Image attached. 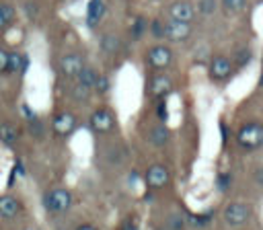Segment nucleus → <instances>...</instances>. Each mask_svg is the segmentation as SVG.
<instances>
[{
    "label": "nucleus",
    "mask_w": 263,
    "mask_h": 230,
    "mask_svg": "<svg viewBox=\"0 0 263 230\" xmlns=\"http://www.w3.org/2000/svg\"><path fill=\"white\" fill-rule=\"evenodd\" d=\"M43 205L53 214H62L72 205V195L66 189H51V191L45 193Z\"/></svg>",
    "instance_id": "1"
},
{
    "label": "nucleus",
    "mask_w": 263,
    "mask_h": 230,
    "mask_svg": "<svg viewBox=\"0 0 263 230\" xmlns=\"http://www.w3.org/2000/svg\"><path fill=\"white\" fill-rule=\"evenodd\" d=\"M189 33H191V25L183 21L171 18L162 25V37H166L168 41H183L189 37Z\"/></svg>",
    "instance_id": "2"
},
{
    "label": "nucleus",
    "mask_w": 263,
    "mask_h": 230,
    "mask_svg": "<svg viewBox=\"0 0 263 230\" xmlns=\"http://www.w3.org/2000/svg\"><path fill=\"white\" fill-rule=\"evenodd\" d=\"M251 218V207L245 203H230L224 209V222L230 226H240Z\"/></svg>",
    "instance_id": "3"
},
{
    "label": "nucleus",
    "mask_w": 263,
    "mask_h": 230,
    "mask_svg": "<svg viewBox=\"0 0 263 230\" xmlns=\"http://www.w3.org/2000/svg\"><path fill=\"white\" fill-rule=\"evenodd\" d=\"M238 142L245 148H257L263 144V127L257 123H249L238 131Z\"/></svg>",
    "instance_id": "4"
},
{
    "label": "nucleus",
    "mask_w": 263,
    "mask_h": 230,
    "mask_svg": "<svg viewBox=\"0 0 263 230\" xmlns=\"http://www.w3.org/2000/svg\"><path fill=\"white\" fill-rule=\"evenodd\" d=\"M146 60H148V64L152 68H166L171 64V60H173V51L168 47H164V45H154V47L148 49Z\"/></svg>",
    "instance_id": "5"
},
{
    "label": "nucleus",
    "mask_w": 263,
    "mask_h": 230,
    "mask_svg": "<svg viewBox=\"0 0 263 230\" xmlns=\"http://www.w3.org/2000/svg\"><path fill=\"white\" fill-rule=\"evenodd\" d=\"M193 14H195V8L185 2V0H177L168 6V16L175 18V21H183V23H191L193 21Z\"/></svg>",
    "instance_id": "6"
},
{
    "label": "nucleus",
    "mask_w": 263,
    "mask_h": 230,
    "mask_svg": "<svg viewBox=\"0 0 263 230\" xmlns=\"http://www.w3.org/2000/svg\"><path fill=\"white\" fill-rule=\"evenodd\" d=\"M82 66H84V62H82V55H78V53H66L60 60V70L68 78H74L82 70Z\"/></svg>",
    "instance_id": "7"
},
{
    "label": "nucleus",
    "mask_w": 263,
    "mask_h": 230,
    "mask_svg": "<svg viewBox=\"0 0 263 230\" xmlns=\"http://www.w3.org/2000/svg\"><path fill=\"white\" fill-rule=\"evenodd\" d=\"M90 127H92L95 131H99V133L109 131V129L113 127V115H111V111H107V109H97V111L90 115Z\"/></svg>",
    "instance_id": "8"
},
{
    "label": "nucleus",
    "mask_w": 263,
    "mask_h": 230,
    "mask_svg": "<svg viewBox=\"0 0 263 230\" xmlns=\"http://www.w3.org/2000/svg\"><path fill=\"white\" fill-rule=\"evenodd\" d=\"M51 127L55 131V136H68L76 127V117L72 113H60V115L53 117Z\"/></svg>",
    "instance_id": "9"
},
{
    "label": "nucleus",
    "mask_w": 263,
    "mask_h": 230,
    "mask_svg": "<svg viewBox=\"0 0 263 230\" xmlns=\"http://www.w3.org/2000/svg\"><path fill=\"white\" fill-rule=\"evenodd\" d=\"M230 72H232V64H230L228 57L218 55V57L212 60V64H210V76L214 80H224L226 76H230Z\"/></svg>",
    "instance_id": "10"
},
{
    "label": "nucleus",
    "mask_w": 263,
    "mask_h": 230,
    "mask_svg": "<svg viewBox=\"0 0 263 230\" xmlns=\"http://www.w3.org/2000/svg\"><path fill=\"white\" fill-rule=\"evenodd\" d=\"M29 68V55L21 51H8V74H25Z\"/></svg>",
    "instance_id": "11"
},
{
    "label": "nucleus",
    "mask_w": 263,
    "mask_h": 230,
    "mask_svg": "<svg viewBox=\"0 0 263 230\" xmlns=\"http://www.w3.org/2000/svg\"><path fill=\"white\" fill-rule=\"evenodd\" d=\"M103 16H105V2L103 0H90L86 6V25L90 29H95Z\"/></svg>",
    "instance_id": "12"
},
{
    "label": "nucleus",
    "mask_w": 263,
    "mask_h": 230,
    "mask_svg": "<svg viewBox=\"0 0 263 230\" xmlns=\"http://www.w3.org/2000/svg\"><path fill=\"white\" fill-rule=\"evenodd\" d=\"M146 181H148L150 187H162V185L168 183V172H166L164 166L154 164V166L148 168V172H146Z\"/></svg>",
    "instance_id": "13"
},
{
    "label": "nucleus",
    "mask_w": 263,
    "mask_h": 230,
    "mask_svg": "<svg viewBox=\"0 0 263 230\" xmlns=\"http://www.w3.org/2000/svg\"><path fill=\"white\" fill-rule=\"evenodd\" d=\"M21 209V203L14 195H2L0 197V216L2 218H14Z\"/></svg>",
    "instance_id": "14"
},
{
    "label": "nucleus",
    "mask_w": 263,
    "mask_h": 230,
    "mask_svg": "<svg viewBox=\"0 0 263 230\" xmlns=\"http://www.w3.org/2000/svg\"><path fill=\"white\" fill-rule=\"evenodd\" d=\"M97 70L95 68H90V66H82V70L76 74V78H78V84H82V86H86V88H92L95 86V80H97Z\"/></svg>",
    "instance_id": "15"
},
{
    "label": "nucleus",
    "mask_w": 263,
    "mask_h": 230,
    "mask_svg": "<svg viewBox=\"0 0 263 230\" xmlns=\"http://www.w3.org/2000/svg\"><path fill=\"white\" fill-rule=\"evenodd\" d=\"M0 142L6 146H14L16 142V129L8 121H0Z\"/></svg>",
    "instance_id": "16"
},
{
    "label": "nucleus",
    "mask_w": 263,
    "mask_h": 230,
    "mask_svg": "<svg viewBox=\"0 0 263 230\" xmlns=\"http://www.w3.org/2000/svg\"><path fill=\"white\" fill-rule=\"evenodd\" d=\"M119 37L117 35H113V33H107V35H103L101 37V49L105 51V53H115L117 49H119Z\"/></svg>",
    "instance_id": "17"
},
{
    "label": "nucleus",
    "mask_w": 263,
    "mask_h": 230,
    "mask_svg": "<svg viewBox=\"0 0 263 230\" xmlns=\"http://www.w3.org/2000/svg\"><path fill=\"white\" fill-rule=\"evenodd\" d=\"M168 88H171V80L166 76H156L152 80V92L154 94H164Z\"/></svg>",
    "instance_id": "18"
},
{
    "label": "nucleus",
    "mask_w": 263,
    "mask_h": 230,
    "mask_svg": "<svg viewBox=\"0 0 263 230\" xmlns=\"http://www.w3.org/2000/svg\"><path fill=\"white\" fill-rule=\"evenodd\" d=\"M0 14L6 21V25H12L14 18H16V8L10 2H0Z\"/></svg>",
    "instance_id": "19"
},
{
    "label": "nucleus",
    "mask_w": 263,
    "mask_h": 230,
    "mask_svg": "<svg viewBox=\"0 0 263 230\" xmlns=\"http://www.w3.org/2000/svg\"><path fill=\"white\" fill-rule=\"evenodd\" d=\"M166 138H168V131H166V127H162V125L154 127L152 133H150V142L156 144V146H162V144L166 142Z\"/></svg>",
    "instance_id": "20"
},
{
    "label": "nucleus",
    "mask_w": 263,
    "mask_h": 230,
    "mask_svg": "<svg viewBox=\"0 0 263 230\" xmlns=\"http://www.w3.org/2000/svg\"><path fill=\"white\" fill-rule=\"evenodd\" d=\"M226 12H242L247 8V0H222Z\"/></svg>",
    "instance_id": "21"
},
{
    "label": "nucleus",
    "mask_w": 263,
    "mask_h": 230,
    "mask_svg": "<svg viewBox=\"0 0 263 230\" xmlns=\"http://www.w3.org/2000/svg\"><path fill=\"white\" fill-rule=\"evenodd\" d=\"M216 6H218V0H199L197 2V10L201 14H212L216 10Z\"/></svg>",
    "instance_id": "22"
},
{
    "label": "nucleus",
    "mask_w": 263,
    "mask_h": 230,
    "mask_svg": "<svg viewBox=\"0 0 263 230\" xmlns=\"http://www.w3.org/2000/svg\"><path fill=\"white\" fill-rule=\"evenodd\" d=\"M92 88H97L101 94H103V92H107V90H109V78L99 74V76H97V80H95V86H92Z\"/></svg>",
    "instance_id": "23"
},
{
    "label": "nucleus",
    "mask_w": 263,
    "mask_h": 230,
    "mask_svg": "<svg viewBox=\"0 0 263 230\" xmlns=\"http://www.w3.org/2000/svg\"><path fill=\"white\" fill-rule=\"evenodd\" d=\"M146 29V23H144V18H136V23H134V29H132V35H134V39H138L140 35H142V31Z\"/></svg>",
    "instance_id": "24"
},
{
    "label": "nucleus",
    "mask_w": 263,
    "mask_h": 230,
    "mask_svg": "<svg viewBox=\"0 0 263 230\" xmlns=\"http://www.w3.org/2000/svg\"><path fill=\"white\" fill-rule=\"evenodd\" d=\"M6 72H8V51L0 49V74H6Z\"/></svg>",
    "instance_id": "25"
},
{
    "label": "nucleus",
    "mask_w": 263,
    "mask_h": 230,
    "mask_svg": "<svg viewBox=\"0 0 263 230\" xmlns=\"http://www.w3.org/2000/svg\"><path fill=\"white\" fill-rule=\"evenodd\" d=\"M150 31H152V35H154V37L162 39V23H160V21H152V25H150Z\"/></svg>",
    "instance_id": "26"
},
{
    "label": "nucleus",
    "mask_w": 263,
    "mask_h": 230,
    "mask_svg": "<svg viewBox=\"0 0 263 230\" xmlns=\"http://www.w3.org/2000/svg\"><path fill=\"white\" fill-rule=\"evenodd\" d=\"M88 92H90V88H86V86H82V84H78V86L74 88V97H76V99H86Z\"/></svg>",
    "instance_id": "27"
},
{
    "label": "nucleus",
    "mask_w": 263,
    "mask_h": 230,
    "mask_svg": "<svg viewBox=\"0 0 263 230\" xmlns=\"http://www.w3.org/2000/svg\"><path fill=\"white\" fill-rule=\"evenodd\" d=\"M251 60V51L249 49H242V51H238V55H236V62L242 66V64H247Z\"/></svg>",
    "instance_id": "28"
},
{
    "label": "nucleus",
    "mask_w": 263,
    "mask_h": 230,
    "mask_svg": "<svg viewBox=\"0 0 263 230\" xmlns=\"http://www.w3.org/2000/svg\"><path fill=\"white\" fill-rule=\"evenodd\" d=\"M228 185H230V177H228V175H220V177H218V187H220V191H226Z\"/></svg>",
    "instance_id": "29"
},
{
    "label": "nucleus",
    "mask_w": 263,
    "mask_h": 230,
    "mask_svg": "<svg viewBox=\"0 0 263 230\" xmlns=\"http://www.w3.org/2000/svg\"><path fill=\"white\" fill-rule=\"evenodd\" d=\"M191 222H193L195 226H201V224L210 222V214H205V216H191Z\"/></svg>",
    "instance_id": "30"
},
{
    "label": "nucleus",
    "mask_w": 263,
    "mask_h": 230,
    "mask_svg": "<svg viewBox=\"0 0 263 230\" xmlns=\"http://www.w3.org/2000/svg\"><path fill=\"white\" fill-rule=\"evenodd\" d=\"M171 226H173V230H183V218L181 216H173L171 218Z\"/></svg>",
    "instance_id": "31"
},
{
    "label": "nucleus",
    "mask_w": 263,
    "mask_h": 230,
    "mask_svg": "<svg viewBox=\"0 0 263 230\" xmlns=\"http://www.w3.org/2000/svg\"><path fill=\"white\" fill-rule=\"evenodd\" d=\"M14 170H16V175H25V168H23L21 158H16V160H14Z\"/></svg>",
    "instance_id": "32"
},
{
    "label": "nucleus",
    "mask_w": 263,
    "mask_h": 230,
    "mask_svg": "<svg viewBox=\"0 0 263 230\" xmlns=\"http://www.w3.org/2000/svg\"><path fill=\"white\" fill-rule=\"evenodd\" d=\"M121 230H138V226H136V222H132V220H127L123 226H121Z\"/></svg>",
    "instance_id": "33"
},
{
    "label": "nucleus",
    "mask_w": 263,
    "mask_h": 230,
    "mask_svg": "<svg viewBox=\"0 0 263 230\" xmlns=\"http://www.w3.org/2000/svg\"><path fill=\"white\" fill-rule=\"evenodd\" d=\"M158 117L160 119H166V107H164V103L158 105Z\"/></svg>",
    "instance_id": "34"
},
{
    "label": "nucleus",
    "mask_w": 263,
    "mask_h": 230,
    "mask_svg": "<svg viewBox=\"0 0 263 230\" xmlns=\"http://www.w3.org/2000/svg\"><path fill=\"white\" fill-rule=\"evenodd\" d=\"M220 129H222V140L226 142V140H228V133H226V125H224V123H220Z\"/></svg>",
    "instance_id": "35"
},
{
    "label": "nucleus",
    "mask_w": 263,
    "mask_h": 230,
    "mask_svg": "<svg viewBox=\"0 0 263 230\" xmlns=\"http://www.w3.org/2000/svg\"><path fill=\"white\" fill-rule=\"evenodd\" d=\"M76 230H97L95 226H90V224H82V226H78Z\"/></svg>",
    "instance_id": "36"
},
{
    "label": "nucleus",
    "mask_w": 263,
    "mask_h": 230,
    "mask_svg": "<svg viewBox=\"0 0 263 230\" xmlns=\"http://www.w3.org/2000/svg\"><path fill=\"white\" fill-rule=\"evenodd\" d=\"M6 27H8V25H6V21H4V18H2V14H0V33H2Z\"/></svg>",
    "instance_id": "37"
},
{
    "label": "nucleus",
    "mask_w": 263,
    "mask_h": 230,
    "mask_svg": "<svg viewBox=\"0 0 263 230\" xmlns=\"http://www.w3.org/2000/svg\"><path fill=\"white\" fill-rule=\"evenodd\" d=\"M257 179H259V181H263V170H259V172H257Z\"/></svg>",
    "instance_id": "38"
}]
</instances>
